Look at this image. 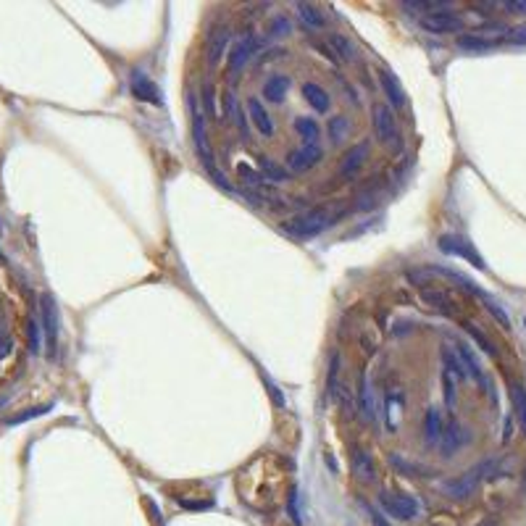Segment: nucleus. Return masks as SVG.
I'll list each match as a JSON object with an SVG mask.
<instances>
[{"label":"nucleus","mask_w":526,"mask_h":526,"mask_svg":"<svg viewBox=\"0 0 526 526\" xmlns=\"http://www.w3.org/2000/svg\"><path fill=\"white\" fill-rule=\"evenodd\" d=\"M290 29H293V24H290V19L287 16H276L271 24L266 26V35L268 40H276V37H285L290 35Z\"/></svg>","instance_id":"obj_37"},{"label":"nucleus","mask_w":526,"mask_h":526,"mask_svg":"<svg viewBox=\"0 0 526 526\" xmlns=\"http://www.w3.org/2000/svg\"><path fill=\"white\" fill-rule=\"evenodd\" d=\"M303 98H305V103L311 105L316 113H329L332 98H329V93L321 85H316V82H305V85H303Z\"/></svg>","instance_id":"obj_23"},{"label":"nucleus","mask_w":526,"mask_h":526,"mask_svg":"<svg viewBox=\"0 0 526 526\" xmlns=\"http://www.w3.org/2000/svg\"><path fill=\"white\" fill-rule=\"evenodd\" d=\"M321 158H324V147L321 145H303L298 150L287 153V169L295 174L308 172V169H313V166L319 164Z\"/></svg>","instance_id":"obj_12"},{"label":"nucleus","mask_w":526,"mask_h":526,"mask_svg":"<svg viewBox=\"0 0 526 526\" xmlns=\"http://www.w3.org/2000/svg\"><path fill=\"white\" fill-rule=\"evenodd\" d=\"M463 329H466L468 335H471V340H474L476 345L482 347L484 353L492 355V358H498V350H495V345H492V340L487 335H484L482 329L476 327V324H471V321H463Z\"/></svg>","instance_id":"obj_33"},{"label":"nucleus","mask_w":526,"mask_h":526,"mask_svg":"<svg viewBox=\"0 0 526 526\" xmlns=\"http://www.w3.org/2000/svg\"><path fill=\"white\" fill-rule=\"evenodd\" d=\"M369 150H371L369 142H358V145H353L347 150L345 158H342V166H340V182H350L358 177V172H361L366 158H369Z\"/></svg>","instance_id":"obj_13"},{"label":"nucleus","mask_w":526,"mask_h":526,"mask_svg":"<svg viewBox=\"0 0 526 526\" xmlns=\"http://www.w3.org/2000/svg\"><path fill=\"white\" fill-rule=\"evenodd\" d=\"M329 48H332V53L337 56V61H345V63H350V61H355V48L353 43L347 40V37L342 35H329Z\"/></svg>","instance_id":"obj_30"},{"label":"nucleus","mask_w":526,"mask_h":526,"mask_svg":"<svg viewBox=\"0 0 526 526\" xmlns=\"http://www.w3.org/2000/svg\"><path fill=\"white\" fill-rule=\"evenodd\" d=\"M43 329L48 337V350L51 355H56V345H58V311H56V303L51 295L43 298Z\"/></svg>","instance_id":"obj_19"},{"label":"nucleus","mask_w":526,"mask_h":526,"mask_svg":"<svg viewBox=\"0 0 526 526\" xmlns=\"http://www.w3.org/2000/svg\"><path fill=\"white\" fill-rule=\"evenodd\" d=\"M361 347H363V353H366V355H377V342H374V337L363 335L361 337Z\"/></svg>","instance_id":"obj_46"},{"label":"nucleus","mask_w":526,"mask_h":526,"mask_svg":"<svg viewBox=\"0 0 526 526\" xmlns=\"http://www.w3.org/2000/svg\"><path fill=\"white\" fill-rule=\"evenodd\" d=\"M421 26L424 32H429V35H453V32L463 29V19L453 14V11H429L421 19Z\"/></svg>","instance_id":"obj_6"},{"label":"nucleus","mask_w":526,"mask_h":526,"mask_svg":"<svg viewBox=\"0 0 526 526\" xmlns=\"http://www.w3.org/2000/svg\"><path fill=\"white\" fill-rule=\"evenodd\" d=\"M406 332H411V327H408V321H397L395 335H406Z\"/></svg>","instance_id":"obj_50"},{"label":"nucleus","mask_w":526,"mask_h":526,"mask_svg":"<svg viewBox=\"0 0 526 526\" xmlns=\"http://www.w3.org/2000/svg\"><path fill=\"white\" fill-rule=\"evenodd\" d=\"M221 103H224V111H221V116H219V119H226L229 124H234V116H237V111H240L237 95H234L232 90H229V93H224V95H221Z\"/></svg>","instance_id":"obj_38"},{"label":"nucleus","mask_w":526,"mask_h":526,"mask_svg":"<svg viewBox=\"0 0 526 526\" xmlns=\"http://www.w3.org/2000/svg\"><path fill=\"white\" fill-rule=\"evenodd\" d=\"M237 177H240V182L245 184V190H258V187L266 184L263 177L258 174V169H253V166H248V164H237Z\"/></svg>","instance_id":"obj_31"},{"label":"nucleus","mask_w":526,"mask_h":526,"mask_svg":"<svg viewBox=\"0 0 526 526\" xmlns=\"http://www.w3.org/2000/svg\"><path fill=\"white\" fill-rule=\"evenodd\" d=\"M29 350L35 355L43 350V327H40V319H29Z\"/></svg>","instance_id":"obj_39"},{"label":"nucleus","mask_w":526,"mask_h":526,"mask_svg":"<svg viewBox=\"0 0 526 526\" xmlns=\"http://www.w3.org/2000/svg\"><path fill=\"white\" fill-rule=\"evenodd\" d=\"M355 400H358V411L371 426H377V400H374V387H371L369 382V374L366 369H358V379H355Z\"/></svg>","instance_id":"obj_8"},{"label":"nucleus","mask_w":526,"mask_h":526,"mask_svg":"<svg viewBox=\"0 0 526 526\" xmlns=\"http://www.w3.org/2000/svg\"><path fill=\"white\" fill-rule=\"evenodd\" d=\"M232 40V29L229 26H216L206 35V61L211 69H216L226 53V45Z\"/></svg>","instance_id":"obj_11"},{"label":"nucleus","mask_w":526,"mask_h":526,"mask_svg":"<svg viewBox=\"0 0 526 526\" xmlns=\"http://www.w3.org/2000/svg\"><path fill=\"white\" fill-rule=\"evenodd\" d=\"M503 43L526 45V26H516V29H508V32L503 35Z\"/></svg>","instance_id":"obj_43"},{"label":"nucleus","mask_w":526,"mask_h":526,"mask_svg":"<svg viewBox=\"0 0 526 526\" xmlns=\"http://www.w3.org/2000/svg\"><path fill=\"white\" fill-rule=\"evenodd\" d=\"M500 40H490V37H479V35H461L458 37V48H463V51H474V53H482V51H492V48H498Z\"/></svg>","instance_id":"obj_29"},{"label":"nucleus","mask_w":526,"mask_h":526,"mask_svg":"<svg viewBox=\"0 0 526 526\" xmlns=\"http://www.w3.org/2000/svg\"><path fill=\"white\" fill-rule=\"evenodd\" d=\"M440 251L448 253V256H456V258L468 261V263H474L476 268L487 266L482 256L476 253L474 245H471L466 237H461V234H445V237H440Z\"/></svg>","instance_id":"obj_7"},{"label":"nucleus","mask_w":526,"mask_h":526,"mask_svg":"<svg viewBox=\"0 0 526 526\" xmlns=\"http://www.w3.org/2000/svg\"><path fill=\"white\" fill-rule=\"evenodd\" d=\"M263 382H266L268 395H271V400H274V406H276V408H285V406H287V400H285V395L279 392V387H276V384H274L271 379H263Z\"/></svg>","instance_id":"obj_44"},{"label":"nucleus","mask_w":526,"mask_h":526,"mask_svg":"<svg viewBox=\"0 0 526 526\" xmlns=\"http://www.w3.org/2000/svg\"><path fill=\"white\" fill-rule=\"evenodd\" d=\"M261 53V40L256 32H248V35L242 37L240 43H234L232 53L226 56V77H229V82L232 85H237L242 77V71H245V66L251 63L256 56Z\"/></svg>","instance_id":"obj_2"},{"label":"nucleus","mask_w":526,"mask_h":526,"mask_svg":"<svg viewBox=\"0 0 526 526\" xmlns=\"http://www.w3.org/2000/svg\"><path fill=\"white\" fill-rule=\"evenodd\" d=\"M274 58H285V51L282 48H271V51H263L258 58V66H263L266 61H274Z\"/></svg>","instance_id":"obj_45"},{"label":"nucleus","mask_w":526,"mask_h":526,"mask_svg":"<svg viewBox=\"0 0 526 526\" xmlns=\"http://www.w3.org/2000/svg\"><path fill=\"white\" fill-rule=\"evenodd\" d=\"M442 431H445V424H442V414L440 408H429L426 416H424V442L426 445H440Z\"/></svg>","instance_id":"obj_24"},{"label":"nucleus","mask_w":526,"mask_h":526,"mask_svg":"<svg viewBox=\"0 0 526 526\" xmlns=\"http://www.w3.org/2000/svg\"><path fill=\"white\" fill-rule=\"evenodd\" d=\"M406 406V392L400 384H389L384 389V421H387V431H395L397 429V416Z\"/></svg>","instance_id":"obj_15"},{"label":"nucleus","mask_w":526,"mask_h":526,"mask_svg":"<svg viewBox=\"0 0 526 526\" xmlns=\"http://www.w3.org/2000/svg\"><path fill=\"white\" fill-rule=\"evenodd\" d=\"M329 137H332V142H342V140L347 137V132H350V121H347V116H332L329 119Z\"/></svg>","instance_id":"obj_36"},{"label":"nucleus","mask_w":526,"mask_h":526,"mask_svg":"<svg viewBox=\"0 0 526 526\" xmlns=\"http://www.w3.org/2000/svg\"><path fill=\"white\" fill-rule=\"evenodd\" d=\"M350 461H353V474L361 479V482H374V474H377V468H374V458L366 448H353L350 453Z\"/></svg>","instance_id":"obj_22"},{"label":"nucleus","mask_w":526,"mask_h":526,"mask_svg":"<svg viewBox=\"0 0 526 526\" xmlns=\"http://www.w3.org/2000/svg\"><path fill=\"white\" fill-rule=\"evenodd\" d=\"M468 440H471V431H468L466 426H461L458 421H450L448 426H445V431H442V440H440L442 456L458 453L463 445H468Z\"/></svg>","instance_id":"obj_16"},{"label":"nucleus","mask_w":526,"mask_h":526,"mask_svg":"<svg viewBox=\"0 0 526 526\" xmlns=\"http://www.w3.org/2000/svg\"><path fill=\"white\" fill-rule=\"evenodd\" d=\"M248 119L253 121V127H256L258 135H263V137H274L276 135L274 119H271V113L266 111V105L261 103L258 98H248Z\"/></svg>","instance_id":"obj_17"},{"label":"nucleus","mask_w":526,"mask_h":526,"mask_svg":"<svg viewBox=\"0 0 526 526\" xmlns=\"http://www.w3.org/2000/svg\"><path fill=\"white\" fill-rule=\"evenodd\" d=\"M298 16H300L303 26H305L308 32H319V29L327 26V19H324V14H321L316 6H305V3H300V6H298Z\"/></svg>","instance_id":"obj_28"},{"label":"nucleus","mask_w":526,"mask_h":526,"mask_svg":"<svg viewBox=\"0 0 526 526\" xmlns=\"http://www.w3.org/2000/svg\"><path fill=\"white\" fill-rule=\"evenodd\" d=\"M258 174L263 177L266 184H285V182L290 179L287 166H279L276 161H271V158H266V156L258 158Z\"/></svg>","instance_id":"obj_25"},{"label":"nucleus","mask_w":526,"mask_h":526,"mask_svg":"<svg viewBox=\"0 0 526 526\" xmlns=\"http://www.w3.org/2000/svg\"><path fill=\"white\" fill-rule=\"evenodd\" d=\"M200 103H203V113H208L211 119H219V105H216L214 82H203V87H200Z\"/></svg>","instance_id":"obj_32"},{"label":"nucleus","mask_w":526,"mask_h":526,"mask_svg":"<svg viewBox=\"0 0 526 526\" xmlns=\"http://www.w3.org/2000/svg\"><path fill=\"white\" fill-rule=\"evenodd\" d=\"M208 174L214 177V182H216V184H219V187H224V190H229V182H226V177H224V174H221V172H219V169H211V172H208Z\"/></svg>","instance_id":"obj_48"},{"label":"nucleus","mask_w":526,"mask_h":526,"mask_svg":"<svg viewBox=\"0 0 526 526\" xmlns=\"http://www.w3.org/2000/svg\"><path fill=\"white\" fill-rule=\"evenodd\" d=\"M361 200V203H358V211H369V208H374L377 206V203H374V200H377V195H371V192H366V195H363V198H358Z\"/></svg>","instance_id":"obj_47"},{"label":"nucleus","mask_w":526,"mask_h":526,"mask_svg":"<svg viewBox=\"0 0 526 526\" xmlns=\"http://www.w3.org/2000/svg\"><path fill=\"white\" fill-rule=\"evenodd\" d=\"M421 300L434 308V311H440L442 316H448V319H458V300L453 295L445 290V287H424L421 290Z\"/></svg>","instance_id":"obj_10"},{"label":"nucleus","mask_w":526,"mask_h":526,"mask_svg":"<svg viewBox=\"0 0 526 526\" xmlns=\"http://www.w3.org/2000/svg\"><path fill=\"white\" fill-rule=\"evenodd\" d=\"M505 9L513 11V14H526V0H518V3H505Z\"/></svg>","instance_id":"obj_49"},{"label":"nucleus","mask_w":526,"mask_h":526,"mask_svg":"<svg viewBox=\"0 0 526 526\" xmlns=\"http://www.w3.org/2000/svg\"><path fill=\"white\" fill-rule=\"evenodd\" d=\"M374 132L379 142H392L397 140V127H395V111L389 105H377L374 108Z\"/></svg>","instance_id":"obj_18"},{"label":"nucleus","mask_w":526,"mask_h":526,"mask_svg":"<svg viewBox=\"0 0 526 526\" xmlns=\"http://www.w3.org/2000/svg\"><path fill=\"white\" fill-rule=\"evenodd\" d=\"M290 85H293V79L285 77V74H271L266 79V85H263V98H266L268 103H285V95L290 93Z\"/></svg>","instance_id":"obj_21"},{"label":"nucleus","mask_w":526,"mask_h":526,"mask_svg":"<svg viewBox=\"0 0 526 526\" xmlns=\"http://www.w3.org/2000/svg\"><path fill=\"white\" fill-rule=\"evenodd\" d=\"M389 461H392V466L397 468V474H403V476H416V471H419V466L411 463V461H406L403 456H392Z\"/></svg>","instance_id":"obj_40"},{"label":"nucleus","mask_w":526,"mask_h":526,"mask_svg":"<svg viewBox=\"0 0 526 526\" xmlns=\"http://www.w3.org/2000/svg\"><path fill=\"white\" fill-rule=\"evenodd\" d=\"M450 350H453V353H456V358L461 361V366H463V371H466V377H471V379H474L476 384H479V387L484 389V392H490V395H492V384H490V379H487V374H484V369L479 366V361L474 358V353H471V347H468L466 342H461V340H456Z\"/></svg>","instance_id":"obj_9"},{"label":"nucleus","mask_w":526,"mask_h":526,"mask_svg":"<svg viewBox=\"0 0 526 526\" xmlns=\"http://www.w3.org/2000/svg\"><path fill=\"white\" fill-rule=\"evenodd\" d=\"M130 87H132V95L137 98V100H142V103L161 105V93H158L156 82L147 77L145 71H132Z\"/></svg>","instance_id":"obj_14"},{"label":"nucleus","mask_w":526,"mask_h":526,"mask_svg":"<svg viewBox=\"0 0 526 526\" xmlns=\"http://www.w3.org/2000/svg\"><path fill=\"white\" fill-rule=\"evenodd\" d=\"M187 105H190V116H192V142H195V150H198L200 161L206 164V169H216L214 164V150L208 145V130H206V113L198 108V95L190 93L187 98Z\"/></svg>","instance_id":"obj_3"},{"label":"nucleus","mask_w":526,"mask_h":526,"mask_svg":"<svg viewBox=\"0 0 526 526\" xmlns=\"http://www.w3.org/2000/svg\"><path fill=\"white\" fill-rule=\"evenodd\" d=\"M495 474H498V463H495V461H484V463L474 466L471 471H468V474L461 476V479L445 484V492H448L450 498H466V495H471V492L479 487V482H482V479H487V476H495Z\"/></svg>","instance_id":"obj_4"},{"label":"nucleus","mask_w":526,"mask_h":526,"mask_svg":"<svg viewBox=\"0 0 526 526\" xmlns=\"http://www.w3.org/2000/svg\"><path fill=\"white\" fill-rule=\"evenodd\" d=\"M340 403H342V414L345 416L355 414V397H353V392H350V387H342V392H340Z\"/></svg>","instance_id":"obj_42"},{"label":"nucleus","mask_w":526,"mask_h":526,"mask_svg":"<svg viewBox=\"0 0 526 526\" xmlns=\"http://www.w3.org/2000/svg\"><path fill=\"white\" fill-rule=\"evenodd\" d=\"M379 505L387 516L397 518V521H411L421 513V503L411 498V495H392V492H382Z\"/></svg>","instance_id":"obj_5"},{"label":"nucleus","mask_w":526,"mask_h":526,"mask_svg":"<svg viewBox=\"0 0 526 526\" xmlns=\"http://www.w3.org/2000/svg\"><path fill=\"white\" fill-rule=\"evenodd\" d=\"M458 382H463V379H461L450 366L442 363V389H445V406H448V411H456V406H458V389H456Z\"/></svg>","instance_id":"obj_27"},{"label":"nucleus","mask_w":526,"mask_h":526,"mask_svg":"<svg viewBox=\"0 0 526 526\" xmlns=\"http://www.w3.org/2000/svg\"><path fill=\"white\" fill-rule=\"evenodd\" d=\"M379 85L389 100V108H403V105L408 103L406 93H403V87H400V82H397V77L392 71H387V69L379 71Z\"/></svg>","instance_id":"obj_20"},{"label":"nucleus","mask_w":526,"mask_h":526,"mask_svg":"<svg viewBox=\"0 0 526 526\" xmlns=\"http://www.w3.org/2000/svg\"><path fill=\"white\" fill-rule=\"evenodd\" d=\"M234 124H237L242 140H251V119H248V113L242 111V108L237 111V116H234Z\"/></svg>","instance_id":"obj_41"},{"label":"nucleus","mask_w":526,"mask_h":526,"mask_svg":"<svg viewBox=\"0 0 526 526\" xmlns=\"http://www.w3.org/2000/svg\"><path fill=\"white\" fill-rule=\"evenodd\" d=\"M327 392L332 400L340 397V353L332 355V363H329V374H327Z\"/></svg>","instance_id":"obj_35"},{"label":"nucleus","mask_w":526,"mask_h":526,"mask_svg":"<svg viewBox=\"0 0 526 526\" xmlns=\"http://www.w3.org/2000/svg\"><path fill=\"white\" fill-rule=\"evenodd\" d=\"M329 224H332V216H329L324 208H311V211H305V214L295 216L290 224L282 226V232L295 237V240H311V237L324 232Z\"/></svg>","instance_id":"obj_1"},{"label":"nucleus","mask_w":526,"mask_h":526,"mask_svg":"<svg viewBox=\"0 0 526 526\" xmlns=\"http://www.w3.org/2000/svg\"><path fill=\"white\" fill-rule=\"evenodd\" d=\"M295 132L300 135L303 145H319V137H321V127L319 121L313 119V116H298L293 121Z\"/></svg>","instance_id":"obj_26"},{"label":"nucleus","mask_w":526,"mask_h":526,"mask_svg":"<svg viewBox=\"0 0 526 526\" xmlns=\"http://www.w3.org/2000/svg\"><path fill=\"white\" fill-rule=\"evenodd\" d=\"M510 397H513V411H516V419L521 424V429L526 431V389L521 384H513L510 387Z\"/></svg>","instance_id":"obj_34"}]
</instances>
